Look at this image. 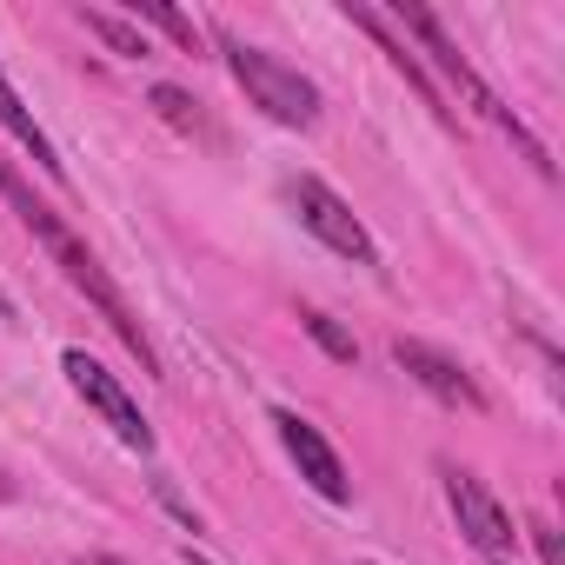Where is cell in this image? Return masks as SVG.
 Wrapping results in <instances>:
<instances>
[{
  "mask_svg": "<svg viewBox=\"0 0 565 565\" xmlns=\"http://www.w3.org/2000/svg\"><path fill=\"white\" fill-rule=\"evenodd\" d=\"M0 200H8V206L21 213V226H28V233H34V239L47 246V259H54V266L67 273V287L94 300V313H100V320H107V327L120 333V347H127V353H134V360H140L147 373H160V360H153V347H147V333H140L134 307L120 300V287L107 279L100 253H94V246H87V239H81V233H74V226H67V220H61V213L47 206V200H34V186H28V180H21V173L8 167V160H0Z\"/></svg>",
  "mask_w": 565,
  "mask_h": 565,
  "instance_id": "6da1fadb",
  "label": "cell"
},
{
  "mask_svg": "<svg viewBox=\"0 0 565 565\" xmlns=\"http://www.w3.org/2000/svg\"><path fill=\"white\" fill-rule=\"evenodd\" d=\"M386 21H393V28H399L406 41H419L413 54H426V61H433V67H439V74H446V81H452V87H459V94H466V100H472L479 114H486V120H499V127H505V134H512V140L525 147V160H532L539 173H552V160H545V147H539V140H532V134H525V127H519V120H512L505 107H499V94H492V87H486V81L472 74V61H466V47H459V41L446 34V21H439L433 8H413V0H393V14H386Z\"/></svg>",
  "mask_w": 565,
  "mask_h": 565,
  "instance_id": "7a4b0ae2",
  "label": "cell"
},
{
  "mask_svg": "<svg viewBox=\"0 0 565 565\" xmlns=\"http://www.w3.org/2000/svg\"><path fill=\"white\" fill-rule=\"evenodd\" d=\"M220 54H226V74L239 81V94L266 114V120H279V127H320V87L300 74V67H287L279 54H266V47H253V41H220Z\"/></svg>",
  "mask_w": 565,
  "mask_h": 565,
  "instance_id": "3957f363",
  "label": "cell"
},
{
  "mask_svg": "<svg viewBox=\"0 0 565 565\" xmlns=\"http://www.w3.org/2000/svg\"><path fill=\"white\" fill-rule=\"evenodd\" d=\"M287 206L300 213V226H307L327 253H340V259H353V266H380L373 233L360 226V213H353L320 173H294V180H287Z\"/></svg>",
  "mask_w": 565,
  "mask_h": 565,
  "instance_id": "277c9868",
  "label": "cell"
},
{
  "mask_svg": "<svg viewBox=\"0 0 565 565\" xmlns=\"http://www.w3.org/2000/svg\"><path fill=\"white\" fill-rule=\"evenodd\" d=\"M61 373H67V386H74V393L107 419V426H114V439H120L127 452H153V426H147V413L134 406V393H127V386L94 360V353L67 347V353H61Z\"/></svg>",
  "mask_w": 565,
  "mask_h": 565,
  "instance_id": "5b68a950",
  "label": "cell"
},
{
  "mask_svg": "<svg viewBox=\"0 0 565 565\" xmlns=\"http://www.w3.org/2000/svg\"><path fill=\"white\" fill-rule=\"evenodd\" d=\"M439 479H446V505H452V519H459V532L486 552V558H512V545H519V525H512V512L466 472V466H439Z\"/></svg>",
  "mask_w": 565,
  "mask_h": 565,
  "instance_id": "8992f818",
  "label": "cell"
},
{
  "mask_svg": "<svg viewBox=\"0 0 565 565\" xmlns=\"http://www.w3.org/2000/svg\"><path fill=\"white\" fill-rule=\"evenodd\" d=\"M273 426H279V446H287V459L300 466V479H307L320 499H333V505H347V499H353V479H347L340 452L327 446V433H320L313 419H300V413L279 406V413H273Z\"/></svg>",
  "mask_w": 565,
  "mask_h": 565,
  "instance_id": "52a82bcc",
  "label": "cell"
},
{
  "mask_svg": "<svg viewBox=\"0 0 565 565\" xmlns=\"http://www.w3.org/2000/svg\"><path fill=\"white\" fill-rule=\"evenodd\" d=\"M393 360H399V373L406 380H419L439 406H459V413H486V393H479V380L452 360V353H439V347H426V340H393Z\"/></svg>",
  "mask_w": 565,
  "mask_h": 565,
  "instance_id": "ba28073f",
  "label": "cell"
},
{
  "mask_svg": "<svg viewBox=\"0 0 565 565\" xmlns=\"http://www.w3.org/2000/svg\"><path fill=\"white\" fill-rule=\"evenodd\" d=\"M347 21H353V28H366V34L380 41V54H386V61H393L399 74H406V87H413V94H419V100H426V107H433V114H439L446 127H452V107H446V94H439V81L426 74V61L413 54V41H406V34H399V28H393V21H386L380 8H347Z\"/></svg>",
  "mask_w": 565,
  "mask_h": 565,
  "instance_id": "9c48e42d",
  "label": "cell"
},
{
  "mask_svg": "<svg viewBox=\"0 0 565 565\" xmlns=\"http://www.w3.org/2000/svg\"><path fill=\"white\" fill-rule=\"evenodd\" d=\"M0 127H8V134H14V140H21V147L34 153V167L61 173V153H54V140H47V134L34 127V114L21 107V94H14V81H8V74H0Z\"/></svg>",
  "mask_w": 565,
  "mask_h": 565,
  "instance_id": "30bf717a",
  "label": "cell"
},
{
  "mask_svg": "<svg viewBox=\"0 0 565 565\" xmlns=\"http://www.w3.org/2000/svg\"><path fill=\"white\" fill-rule=\"evenodd\" d=\"M134 21H147V28H160L173 47H186V54H200V28L180 14V8H167V0H134Z\"/></svg>",
  "mask_w": 565,
  "mask_h": 565,
  "instance_id": "8fae6325",
  "label": "cell"
},
{
  "mask_svg": "<svg viewBox=\"0 0 565 565\" xmlns=\"http://www.w3.org/2000/svg\"><path fill=\"white\" fill-rule=\"evenodd\" d=\"M81 21H87V34H100V41H107L120 61H140V54H153L140 28H127V21H114V14H100V8H81Z\"/></svg>",
  "mask_w": 565,
  "mask_h": 565,
  "instance_id": "7c38bea8",
  "label": "cell"
},
{
  "mask_svg": "<svg viewBox=\"0 0 565 565\" xmlns=\"http://www.w3.org/2000/svg\"><path fill=\"white\" fill-rule=\"evenodd\" d=\"M300 327H307V333H313V340H320V347L340 360V366H353V360H360V340H353V333H347L333 313H313V307H307V313H300Z\"/></svg>",
  "mask_w": 565,
  "mask_h": 565,
  "instance_id": "4fadbf2b",
  "label": "cell"
},
{
  "mask_svg": "<svg viewBox=\"0 0 565 565\" xmlns=\"http://www.w3.org/2000/svg\"><path fill=\"white\" fill-rule=\"evenodd\" d=\"M153 107H160L180 134H200V100H186L180 87H167V81H160V87H153Z\"/></svg>",
  "mask_w": 565,
  "mask_h": 565,
  "instance_id": "5bb4252c",
  "label": "cell"
},
{
  "mask_svg": "<svg viewBox=\"0 0 565 565\" xmlns=\"http://www.w3.org/2000/svg\"><path fill=\"white\" fill-rule=\"evenodd\" d=\"M525 532H532V545H539V558H545V565H565V558H558V539H552V525H545V519H532Z\"/></svg>",
  "mask_w": 565,
  "mask_h": 565,
  "instance_id": "9a60e30c",
  "label": "cell"
},
{
  "mask_svg": "<svg viewBox=\"0 0 565 565\" xmlns=\"http://www.w3.org/2000/svg\"><path fill=\"white\" fill-rule=\"evenodd\" d=\"M180 565H213V558H200V552H180Z\"/></svg>",
  "mask_w": 565,
  "mask_h": 565,
  "instance_id": "2e32d148",
  "label": "cell"
},
{
  "mask_svg": "<svg viewBox=\"0 0 565 565\" xmlns=\"http://www.w3.org/2000/svg\"><path fill=\"white\" fill-rule=\"evenodd\" d=\"M0 499H14V479H0Z\"/></svg>",
  "mask_w": 565,
  "mask_h": 565,
  "instance_id": "e0dca14e",
  "label": "cell"
},
{
  "mask_svg": "<svg viewBox=\"0 0 565 565\" xmlns=\"http://www.w3.org/2000/svg\"><path fill=\"white\" fill-rule=\"evenodd\" d=\"M94 565H120V558H94Z\"/></svg>",
  "mask_w": 565,
  "mask_h": 565,
  "instance_id": "ac0fdd59",
  "label": "cell"
},
{
  "mask_svg": "<svg viewBox=\"0 0 565 565\" xmlns=\"http://www.w3.org/2000/svg\"><path fill=\"white\" fill-rule=\"evenodd\" d=\"M486 565H512V558H486Z\"/></svg>",
  "mask_w": 565,
  "mask_h": 565,
  "instance_id": "d6986e66",
  "label": "cell"
}]
</instances>
